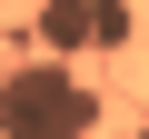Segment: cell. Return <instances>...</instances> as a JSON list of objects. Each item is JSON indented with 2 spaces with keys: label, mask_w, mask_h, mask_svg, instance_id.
I'll use <instances>...</instances> for the list:
<instances>
[{
  "label": "cell",
  "mask_w": 149,
  "mask_h": 139,
  "mask_svg": "<svg viewBox=\"0 0 149 139\" xmlns=\"http://www.w3.org/2000/svg\"><path fill=\"white\" fill-rule=\"evenodd\" d=\"M100 129V90L70 60H30L0 80V139H90Z\"/></svg>",
  "instance_id": "obj_1"
},
{
  "label": "cell",
  "mask_w": 149,
  "mask_h": 139,
  "mask_svg": "<svg viewBox=\"0 0 149 139\" xmlns=\"http://www.w3.org/2000/svg\"><path fill=\"white\" fill-rule=\"evenodd\" d=\"M80 40H90V0H40V50H50V60H70Z\"/></svg>",
  "instance_id": "obj_2"
},
{
  "label": "cell",
  "mask_w": 149,
  "mask_h": 139,
  "mask_svg": "<svg viewBox=\"0 0 149 139\" xmlns=\"http://www.w3.org/2000/svg\"><path fill=\"white\" fill-rule=\"evenodd\" d=\"M129 30H139L129 0H90V40H100V50H129Z\"/></svg>",
  "instance_id": "obj_3"
},
{
  "label": "cell",
  "mask_w": 149,
  "mask_h": 139,
  "mask_svg": "<svg viewBox=\"0 0 149 139\" xmlns=\"http://www.w3.org/2000/svg\"><path fill=\"white\" fill-rule=\"evenodd\" d=\"M139 139H149V129H139Z\"/></svg>",
  "instance_id": "obj_4"
}]
</instances>
